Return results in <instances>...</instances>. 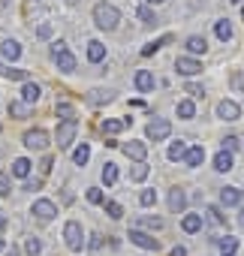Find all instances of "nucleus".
Returning <instances> with one entry per match:
<instances>
[{"label": "nucleus", "instance_id": "49", "mask_svg": "<svg viewBox=\"0 0 244 256\" xmlns=\"http://www.w3.org/2000/svg\"><path fill=\"white\" fill-rule=\"evenodd\" d=\"M88 247H90V250H100V247H102V235H90Z\"/></svg>", "mask_w": 244, "mask_h": 256}, {"label": "nucleus", "instance_id": "20", "mask_svg": "<svg viewBox=\"0 0 244 256\" xmlns=\"http://www.w3.org/2000/svg\"><path fill=\"white\" fill-rule=\"evenodd\" d=\"M0 76L4 78H16V82H30V76H28V70H18V66H0Z\"/></svg>", "mask_w": 244, "mask_h": 256}, {"label": "nucleus", "instance_id": "56", "mask_svg": "<svg viewBox=\"0 0 244 256\" xmlns=\"http://www.w3.org/2000/svg\"><path fill=\"white\" fill-rule=\"evenodd\" d=\"M241 226H244V211H241Z\"/></svg>", "mask_w": 244, "mask_h": 256}, {"label": "nucleus", "instance_id": "50", "mask_svg": "<svg viewBox=\"0 0 244 256\" xmlns=\"http://www.w3.org/2000/svg\"><path fill=\"white\" fill-rule=\"evenodd\" d=\"M40 187H42V178H34V181L24 184V190H40Z\"/></svg>", "mask_w": 244, "mask_h": 256}, {"label": "nucleus", "instance_id": "41", "mask_svg": "<svg viewBox=\"0 0 244 256\" xmlns=\"http://www.w3.org/2000/svg\"><path fill=\"white\" fill-rule=\"evenodd\" d=\"M139 18H142V24H148V28H151V24H157V16H154L148 6H142V10H139Z\"/></svg>", "mask_w": 244, "mask_h": 256}, {"label": "nucleus", "instance_id": "44", "mask_svg": "<svg viewBox=\"0 0 244 256\" xmlns=\"http://www.w3.org/2000/svg\"><path fill=\"white\" fill-rule=\"evenodd\" d=\"M184 90H187L190 96H205V88H202V84H196V82H187V84H184Z\"/></svg>", "mask_w": 244, "mask_h": 256}, {"label": "nucleus", "instance_id": "21", "mask_svg": "<svg viewBox=\"0 0 244 256\" xmlns=\"http://www.w3.org/2000/svg\"><path fill=\"white\" fill-rule=\"evenodd\" d=\"M102 58H106V46L96 42V40H90V42H88V60H90V64H100Z\"/></svg>", "mask_w": 244, "mask_h": 256}, {"label": "nucleus", "instance_id": "12", "mask_svg": "<svg viewBox=\"0 0 244 256\" xmlns=\"http://www.w3.org/2000/svg\"><path fill=\"white\" fill-rule=\"evenodd\" d=\"M175 70H178L181 76H196V72H202V64H199L196 58H178V60H175Z\"/></svg>", "mask_w": 244, "mask_h": 256}, {"label": "nucleus", "instance_id": "18", "mask_svg": "<svg viewBox=\"0 0 244 256\" xmlns=\"http://www.w3.org/2000/svg\"><path fill=\"white\" fill-rule=\"evenodd\" d=\"M154 84H157V82H154V76H151L148 70H139V72H136V88H139L142 94L154 90Z\"/></svg>", "mask_w": 244, "mask_h": 256}, {"label": "nucleus", "instance_id": "29", "mask_svg": "<svg viewBox=\"0 0 244 256\" xmlns=\"http://www.w3.org/2000/svg\"><path fill=\"white\" fill-rule=\"evenodd\" d=\"M187 48H190L193 54H205L208 42H205V36H190V40H187Z\"/></svg>", "mask_w": 244, "mask_h": 256}, {"label": "nucleus", "instance_id": "25", "mask_svg": "<svg viewBox=\"0 0 244 256\" xmlns=\"http://www.w3.org/2000/svg\"><path fill=\"white\" fill-rule=\"evenodd\" d=\"M184 154H187V142H181V139H178V142H172V145H169V154H166V157H169L172 163H181V160H184Z\"/></svg>", "mask_w": 244, "mask_h": 256}, {"label": "nucleus", "instance_id": "9", "mask_svg": "<svg viewBox=\"0 0 244 256\" xmlns=\"http://www.w3.org/2000/svg\"><path fill=\"white\" fill-rule=\"evenodd\" d=\"M120 151H124L130 160H136V163H145V157H148V145L145 142H127V145H120Z\"/></svg>", "mask_w": 244, "mask_h": 256}, {"label": "nucleus", "instance_id": "53", "mask_svg": "<svg viewBox=\"0 0 244 256\" xmlns=\"http://www.w3.org/2000/svg\"><path fill=\"white\" fill-rule=\"evenodd\" d=\"M6 256H18V247H10V253Z\"/></svg>", "mask_w": 244, "mask_h": 256}, {"label": "nucleus", "instance_id": "24", "mask_svg": "<svg viewBox=\"0 0 244 256\" xmlns=\"http://www.w3.org/2000/svg\"><path fill=\"white\" fill-rule=\"evenodd\" d=\"M10 114H12L16 120H24V118L30 114V106L22 102V100H12V102H10Z\"/></svg>", "mask_w": 244, "mask_h": 256}, {"label": "nucleus", "instance_id": "17", "mask_svg": "<svg viewBox=\"0 0 244 256\" xmlns=\"http://www.w3.org/2000/svg\"><path fill=\"white\" fill-rule=\"evenodd\" d=\"M40 84L36 82H24V88H22V102H28V106H34L36 100H40Z\"/></svg>", "mask_w": 244, "mask_h": 256}, {"label": "nucleus", "instance_id": "11", "mask_svg": "<svg viewBox=\"0 0 244 256\" xmlns=\"http://www.w3.org/2000/svg\"><path fill=\"white\" fill-rule=\"evenodd\" d=\"M241 202H244V190H238V187H223L220 190V205L232 208V205H241Z\"/></svg>", "mask_w": 244, "mask_h": 256}, {"label": "nucleus", "instance_id": "36", "mask_svg": "<svg viewBox=\"0 0 244 256\" xmlns=\"http://www.w3.org/2000/svg\"><path fill=\"white\" fill-rule=\"evenodd\" d=\"M148 172H151V169H148L145 163H136V166H133V172H130V181H145V178H148Z\"/></svg>", "mask_w": 244, "mask_h": 256}, {"label": "nucleus", "instance_id": "39", "mask_svg": "<svg viewBox=\"0 0 244 256\" xmlns=\"http://www.w3.org/2000/svg\"><path fill=\"white\" fill-rule=\"evenodd\" d=\"M88 202H90V205H102V202H106L102 190H100V187H90V190H88Z\"/></svg>", "mask_w": 244, "mask_h": 256}, {"label": "nucleus", "instance_id": "48", "mask_svg": "<svg viewBox=\"0 0 244 256\" xmlns=\"http://www.w3.org/2000/svg\"><path fill=\"white\" fill-rule=\"evenodd\" d=\"M232 88H235V90H244V72H235V76H232Z\"/></svg>", "mask_w": 244, "mask_h": 256}, {"label": "nucleus", "instance_id": "46", "mask_svg": "<svg viewBox=\"0 0 244 256\" xmlns=\"http://www.w3.org/2000/svg\"><path fill=\"white\" fill-rule=\"evenodd\" d=\"M36 36H40V40H48V36H52V24H40V28H36Z\"/></svg>", "mask_w": 244, "mask_h": 256}, {"label": "nucleus", "instance_id": "47", "mask_svg": "<svg viewBox=\"0 0 244 256\" xmlns=\"http://www.w3.org/2000/svg\"><path fill=\"white\" fill-rule=\"evenodd\" d=\"M52 166H54V160H52V157H42V163H40V172H42V175H48V172H52Z\"/></svg>", "mask_w": 244, "mask_h": 256}, {"label": "nucleus", "instance_id": "45", "mask_svg": "<svg viewBox=\"0 0 244 256\" xmlns=\"http://www.w3.org/2000/svg\"><path fill=\"white\" fill-rule=\"evenodd\" d=\"M238 145H241V139H238V136H226V139H223V151H235Z\"/></svg>", "mask_w": 244, "mask_h": 256}, {"label": "nucleus", "instance_id": "37", "mask_svg": "<svg viewBox=\"0 0 244 256\" xmlns=\"http://www.w3.org/2000/svg\"><path fill=\"white\" fill-rule=\"evenodd\" d=\"M139 223H142V226H148V229H154V232H160V229L166 226V220H163V217H142Z\"/></svg>", "mask_w": 244, "mask_h": 256}, {"label": "nucleus", "instance_id": "38", "mask_svg": "<svg viewBox=\"0 0 244 256\" xmlns=\"http://www.w3.org/2000/svg\"><path fill=\"white\" fill-rule=\"evenodd\" d=\"M106 205V214L112 217V220H120V217H124V208H120L118 202H102Z\"/></svg>", "mask_w": 244, "mask_h": 256}, {"label": "nucleus", "instance_id": "2", "mask_svg": "<svg viewBox=\"0 0 244 256\" xmlns=\"http://www.w3.org/2000/svg\"><path fill=\"white\" fill-rule=\"evenodd\" d=\"M64 238H66V247L78 253V250L84 247V229H82V223H78V220H70V223L64 226Z\"/></svg>", "mask_w": 244, "mask_h": 256}, {"label": "nucleus", "instance_id": "33", "mask_svg": "<svg viewBox=\"0 0 244 256\" xmlns=\"http://www.w3.org/2000/svg\"><path fill=\"white\" fill-rule=\"evenodd\" d=\"M88 160H90V148H88V145H78L76 154H72V163H76V166H84Z\"/></svg>", "mask_w": 244, "mask_h": 256}, {"label": "nucleus", "instance_id": "27", "mask_svg": "<svg viewBox=\"0 0 244 256\" xmlns=\"http://www.w3.org/2000/svg\"><path fill=\"white\" fill-rule=\"evenodd\" d=\"M214 169H217V172H229V169H232V154H229V151H220V154L214 157Z\"/></svg>", "mask_w": 244, "mask_h": 256}, {"label": "nucleus", "instance_id": "54", "mask_svg": "<svg viewBox=\"0 0 244 256\" xmlns=\"http://www.w3.org/2000/svg\"><path fill=\"white\" fill-rule=\"evenodd\" d=\"M4 247H6V238H0V253H4Z\"/></svg>", "mask_w": 244, "mask_h": 256}, {"label": "nucleus", "instance_id": "16", "mask_svg": "<svg viewBox=\"0 0 244 256\" xmlns=\"http://www.w3.org/2000/svg\"><path fill=\"white\" fill-rule=\"evenodd\" d=\"M169 208L178 211V214L187 208V193H184L181 187H172V193H169Z\"/></svg>", "mask_w": 244, "mask_h": 256}, {"label": "nucleus", "instance_id": "8", "mask_svg": "<svg viewBox=\"0 0 244 256\" xmlns=\"http://www.w3.org/2000/svg\"><path fill=\"white\" fill-rule=\"evenodd\" d=\"M130 241H133L136 247H145V250H157V247H160V241H157L154 235L142 232V229H130Z\"/></svg>", "mask_w": 244, "mask_h": 256}, {"label": "nucleus", "instance_id": "43", "mask_svg": "<svg viewBox=\"0 0 244 256\" xmlns=\"http://www.w3.org/2000/svg\"><path fill=\"white\" fill-rule=\"evenodd\" d=\"M12 184H10V172H0V196H10Z\"/></svg>", "mask_w": 244, "mask_h": 256}, {"label": "nucleus", "instance_id": "26", "mask_svg": "<svg viewBox=\"0 0 244 256\" xmlns=\"http://www.w3.org/2000/svg\"><path fill=\"white\" fill-rule=\"evenodd\" d=\"M30 166H34V163H30L28 157H18V160L12 163V175H16V178H30Z\"/></svg>", "mask_w": 244, "mask_h": 256}, {"label": "nucleus", "instance_id": "1", "mask_svg": "<svg viewBox=\"0 0 244 256\" xmlns=\"http://www.w3.org/2000/svg\"><path fill=\"white\" fill-rule=\"evenodd\" d=\"M94 22H96L100 30H114L118 22H120V12H118L112 4H96V6H94Z\"/></svg>", "mask_w": 244, "mask_h": 256}, {"label": "nucleus", "instance_id": "6", "mask_svg": "<svg viewBox=\"0 0 244 256\" xmlns=\"http://www.w3.org/2000/svg\"><path fill=\"white\" fill-rule=\"evenodd\" d=\"M76 133H78V124L76 120H60V126H58V148H70L72 145V139H76Z\"/></svg>", "mask_w": 244, "mask_h": 256}, {"label": "nucleus", "instance_id": "42", "mask_svg": "<svg viewBox=\"0 0 244 256\" xmlns=\"http://www.w3.org/2000/svg\"><path fill=\"white\" fill-rule=\"evenodd\" d=\"M24 250H28L30 256H36V253H42V241H40V238H28V244H24Z\"/></svg>", "mask_w": 244, "mask_h": 256}, {"label": "nucleus", "instance_id": "7", "mask_svg": "<svg viewBox=\"0 0 244 256\" xmlns=\"http://www.w3.org/2000/svg\"><path fill=\"white\" fill-rule=\"evenodd\" d=\"M24 145L30 151H46L48 148V133L46 130H30V133H24Z\"/></svg>", "mask_w": 244, "mask_h": 256}, {"label": "nucleus", "instance_id": "51", "mask_svg": "<svg viewBox=\"0 0 244 256\" xmlns=\"http://www.w3.org/2000/svg\"><path fill=\"white\" fill-rule=\"evenodd\" d=\"M169 256H187V250H184V247H181V244H178V247H175V250H172V253H169Z\"/></svg>", "mask_w": 244, "mask_h": 256}, {"label": "nucleus", "instance_id": "52", "mask_svg": "<svg viewBox=\"0 0 244 256\" xmlns=\"http://www.w3.org/2000/svg\"><path fill=\"white\" fill-rule=\"evenodd\" d=\"M4 229H6V214L0 211V232H4Z\"/></svg>", "mask_w": 244, "mask_h": 256}, {"label": "nucleus", "instance_id": "34", "mask_svg": "<svg viewBox=\"0 0 244 256\" xmlns=\"http://www.w3.org/2000/svg\"><path fill=\"white\" fill-rule=\"evenodd\" d=\"M58 118L60 120H76V108L70 102H58Z\"/></svg>", "mask_w": 244, "mask_h": 256}, {"label": "nucleus", "instance_id": "30", "mask_svg": "<svg viewBox=\"0 0 244 256\" xmlns=\"http://www.w3.org/2000/svg\"><path fill=\"white\" fill-rule=\"evenodd\" d=\"M193 114H196V106H193V100H181V102H178V118L190 120Z\"/></svg>", "mask_w": 244, "mask_h": 256}, {"label": "nucleus", "instance_id": "55", "mask_svg": "<svg viewBox=\"0 0 244 256\" xmlns=\"http://www.w3.org/2000/svg\"><path fill=\"white\" fill-rule=\"evenodd\" d=\"M148 4H163V0H148Z\"/></svg>", "mask_w": 244, "mask_h": 256}, {"label": "nucleus", "instance_id": "31", "mask_svg": "<svg viewBox=\"0 0 244 256\" xmlns=\"http://www.w3.org/2000/svg\"><path fill=\"white\" fill-rule=\"evenodd\" d=\"M114 181H118V166H114V163H106V166H102V184L112 187Z\"/></svg>", "mask_w": 244, "mask_h": 256}, {"label": "nucleus", "instance_id": "23", "mask_svg": "<svg viewBox=\"0 0 244 256\" xmlns=\"http://www.w3.org/2000/svg\"><path fill=\"white\" fill-rule=\"evenodd\" d=\"M217 247H220V256H235V253H238V238H232V235H223Z\"/></svg>", "mask_w": 244, "mask_h": 256}, {"label": "nucleus", "instance_id": "13", "mask_svg": "<svg viewBox=\"0 0 244 256\" xmlns=\"http://www.w3.org/2000/svg\"><path fill=\"white\" fill-rule=\"evenodd\" d=\"M124 126H130V118H124V120H118V118H106L102 120V136H118L120 130H124Z\"/></svg>", "mask_w": 244, "mask_h": 256}, {"label": "nucleus", "instance_id": "4", "mask_svg": "<svg viewBox=\"0 0 244 256\" xmlns=\"http://www.w3.org/2000/svg\"><path fill=\"white\" fill-rule=\"evenodd\" d=\"M148 139L151 142H163V139H169V133H172V124L166 120V118H154L151 124H148Z\"/></svg>", "mask_w": 244, "mask_h": 256}, {"label": "nucleus", "instance_id": "14", "mask_svg": "<svg viewBox=\"0 0 244 256\" xmlns=\"http://www.w3.org/2000/svg\"><path fill=\"white\" fill-rule=\"evenodd\" d=\"M202 223H205V217H202V214H184L181 229H184L187 235H193V232H202Z\"/></svg>", "mask_w": 244, "mask_h": 256}, {"label": "nucleus", "instance_id": "28", "mask_svg": "<svg viewBox=\"0 0 244 256\" xmlns=\"http://www.w3.org/2000/svg\"><path fill=\"white\" fill-rule=\"evenodd\" d=\"M169 42H172V34H166V36H163V40H157V42H148V46L142 48V58H151L157 48H163V46H169Z\"/></svg>", "mask_w": 244, "mask_h": 256}, {"label": "nucleus", "instance_id": "3", "mask_svg": "<svg viewBox=\"0 0 244 256\" xmlns=\"http://www.w3.org/2000/svg\"><path fill=\"white\" fill-rule=\"evenodd\" d=\"M52 54H54V64H58L60 72H72V70H76V58L70 54L66 42H54V46H52Z\"/></svg>", "mask_w": 244, "mask_h": 256}, {"label": "nucleus", "instance_id": "15", "mask_svg": "<svg viewBox=\"0 0 244 256\" xmlns=\"http://www.w3.org/2000/svg\"><path fill=\"white\" fill-rule=\"evenodd\" d=\"M202 160H205V148H202V145H193V148H187V154H184V163H187L190 169L202 166Z\"/></svg>", "mask_w": 244, "mask_h": 256}, {"label": "nucleus", "instance_id": "19", "mask_svg": "<svg viewBox=\"0 0 244 256\" xmlns=\"http://www.w3.org/2000/svg\"><path fill=\"white\" fill-rule=\"evenodd\" d=\"M0 54H4L6 60H18V54H22V46H18L16 40H4V46H0Z\"/></svg>", "mask_w": 244, "mask_h": 256}, {"label": "nucleus", "instance_id": "32", "mask_svg": "<svg viewBox=\"0 0 244 256\" xmlns=\"http://www.w3.org/2000/svg\"><path fill=\"white\" fill-rule=\"evenodd\" d=\"M214 34H217V40H223V42H229V40H232V24H229V22H217V28H214Z\"/></svg>", "mask_w": 244, "mask_h": 256}, {"label": "nucleus", "instance_id": "10", "mask_svg": "<svg viewBox=\"0 0 244 256\" xmlns=\"http://www.w3.org/2000/svg\"><path fill=\"white\" fill-rule=\"evenodd\" d=\"M217 114H220L223 120H238V118H241V106H238L235 100H223V102L217 106Z\"/></svg>", "mask_w": 244, "mask_h": 256}, {"label": "nucleus", "instance_id": "58", "mask_svg": "<svg viewBox=\"0 0 244 256\" xmlns=\"http://www.w3.org/2000/svg\"><path fill=\"white\" fill-rule=\"evenodd\" d=\"M241 18H244V6H241Z\"/></svg>", "mask_w": 244, "mask_h": 256}, {"label": "nucleus", "instance_id": "35", "mask_svg": "<svg viewBox=\"0 0 244 256\" xmlns=\"http://www.w3.org/2000/svg\"><path fill=\"white\" fill-rule=\"evenodd\" d=\"M205 214H208V220H211V223H217V226H223V223H226V217H223V211H220L217 205H208V208H205Z\"/></svg>", "mask_w": 244, "mask_h": 256}, {"label": "nucleus", "instance_id": "57", "mask_svg": "<svg viewBox=\"0 0 244 256\" xmlns=\"http://www.w3.org/2000/svg\"><path fill=\"white\" fill-rule=\"evenodd\" d=\"M229 4H241V0H229Z\"/></svg>", "mask_w": 244, "mask_h": 256}, {"label": "nucleus", "instance_id": "22", "mask_svg": "<svg viewBox=\"0 0 244 256\" xmlns=\"http://www.w3.org/2000/svg\"><path fill=\"white\" fill-rule=\"evenodd\" d=\"M112 100H114V94L112 90H102V88H96V90L88 94V102L90 106H102V102H112Z\"/></svg>", "mask_w": 244, "mask_h": 256}, {"label": "nucleus", "instance_id": "5", "mask_svg": "<svg viewBox=\"0 0 244 256\" xmlns=\"http://www.w3.org/2000/svg\"><path fill=\"white\" fill-rule=\"evenodd\" d=\"M30 214H34L40 223H48V220H54L58 205H54L52 199H36V202H34V208H30Z\"/></svg>", "mask_w": 244, "mask_h": 256}, {"label": "nucleus", "instance_id": "40", "mask_svg": "<svg viewBox=\"0 0 244 256\" xmlns=\"http://www.w3.org/2000/svg\"><path fill=\"white\" fill-rule=\"evenodd\" d=\"M154 202H157V193H154V190H142V193H139V205H145V208H151Z\"/></svg>", "mask_w": 244, "mask_h": 256}]
</instances>
